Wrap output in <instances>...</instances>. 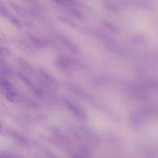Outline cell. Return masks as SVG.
<instances>
[{
	"label": "cell",
	"instance_id": "1",
	"mask_svg": "<svg viewBox=\"0 0 158 158\" xmlns=\"http://www.w3.org/2000/svg\"><path fill=\"white\" fill-rule=\"evenodd\" d=\"M54 65L59 70L62 72H68L76 67L78 64L75 60L71 57L66 56H59L56 59Z\"/></svg>",
	"mask_w": 158,
	"mask_h": 158
},
{
	"label": "cell",
	"instance_id": "2",
	"mask_svg": "<svg viewBox=\"0 0 158 158\" xmlns=\"http://www.w3.org/2000/svg\"><path fill=\"white\" fill-rule=\"evenodd\" d=\"M56 38L61 44H62L64 46H65L71 52L75 54L80 53V49L78 46L69 37L62 34L57 33L56 34Z\"/></svg>",
	"mask_w": 158,
	"mask_h": 158
},
{
	"label": "cell",
	"instance_id": "3",
	"mask_svg": "<svg viewBox=\"0 0 158 158\" xmlns=\"http://www.w3.org/2000/svg\"><path fill=\"white\" fill-rule=\"evenodd\" d=\"M64 104L67 109L75 117L81 120L86 119V115L85 111L78 105L70 101H65Z\"/></svg>",
	"mask_w": 158,
	"mask_h": 158
},
{
	"label": "cell",
	"instance_id": "4",
	"mask_svg": "<svg viewBox=\"0 0 158 158\" xmlns=\"http://www.w3.org/2000/svg\"><path fill=\"white\" fill-rule=\"evenodd\" d=\"M11 41L13 42L17 46L21 48L23 51L28 52H33V45L28 40L21 38L19 37H12L11 38Z\"/></svg>",
	"mask_w": 158,
	"mask_h": 158
},
{
	"label": "cell",
	"instance_id": "5",
	"mask_svg": "<svg viewBox=\"0 0 158 158\" xmlns=\"http://www.w3.org/2000/svg\"><path fill=\"white\" fill-rule=\"evenodd\" d=\"M38 72L40 76L48 83L51 84L52 85H56L57 84V81L55 79V78L46 70L39 68L38 69Z\"/></svg>",
	"mask_w": 158,
	"mask_h": 158
},
{
	"label": "cell",
	"instance_id": "6",
	"mask_svg": "<svg viewBox=\"0 0 158 158\" xmlns=\"http://www.w3.org/2000/svg\"><path fill=\"white\" fill-rule=\"evenodd\" d=\"M59 7L61 10H62L63 12L67 13L74 17H76L77 19H83L84 18L83 14L80 10H79L77 7H74V6H65V7L59 6Z\"/></svg>",
	"mask_w": 158,
	"mask_h": 158
},
{
	"label": "cell",
	"instance_id": "7",
	"mask_svg": "<svg viewBox=\"0 0 158 158\" xmlns=\"http://www.w3.org/2000/svg\"><path fill=\"white\" fill-rule=\"evenodd\" d=\"M27 37L33 46L38 48H46L44 40H42L38 36H37L33 34L27 33Z\"/></svg>",
	"mask_w": 158,
	"mask_h": 158
},
{
	"label": "cell",
	"instance_id": "8",
	"mask_svg": "<svg viewBox=\"0 0 158 158\" xmlns=\"http://www.w3.org/2000/svg\"><path fill=\"white\" fill-rule=\"evenodd\" d=\"M19 78L22 80V81L36 94H40L41 91L40 89L31 81V80L26 75L23 73H19Z\"/></svg>",
	"mask_w": 158,
	"mask_h": 158
},
{
	"label": "cell",
	"instance_id": "9",
	"mask_svg": "<svg viewBox=\"0 0 158 158\" xmlns=\"http://www.w3.org/2000/svg\"><path fill=\"white\" fill-rule=\"evenodd\" d=\"M8 3L9 4V6L19 15L23 16V17H27L28 15H29L28 14H30V12L27 10V9H25V8H23V7H22L21 6H20L19 4H17V2H14L12 0H9Z\"/></svg>",
	"mask_w": 158,
	"mask_h": 158
},
{
	"label": "cell",
	"instance_id": "10",
	"mask_svg": "<svg viewBox=\"0 0 158 158\" xmlns=\"http://www.w3.org/2000/svg\"><path fill=\"white\" fill-rule=\"evenodd\" d=\"M57 19L61 23H62L64 24H65L66 25H68L70 27L73 28L79 31L80 27L78 25V23H77L75 21L72 20L70 18H69L68 17H66V16H64V15H58L57 17Z\"/></svg>",
	"mask_w": 158,
	"mask_h": 158
},
{
	"label": "cell",
	"instance_id": "11",
	"mask_svg": "<svg viewBox=\"0 0 158 158\" xmlns=\"http://www.w3.org/2000/svg\"><path fill=\"white\" fill-rule=\"evenodd\" d=\"M72 158H89V150L82 147L78 149V151H74L71 154Z\"/></svg>",
	"mask_w": 158,
	"mask_h": 158
},
{
	"label": "cell",
	"instance_id": "12",
	"mask_svg": "<svg viewBox=\"0 0 158 158\" xmlns=\"http://www.w3.org/2000/svg\"><path fill=\"white\" fill-rule=\"evenodd\" d=\"M56 5L60 7L65 6H74L78 7L79 2L78 0H53Z\"/></svg>",
	"mask_w": 158,
	"mask_h": 158
},
{
	"label": "cell",
	"instance_id": "13",
	"mask_svg": "<svg viewBox=\"0 0 158 158\" xmlns=\"http://www.w3.org/2000/svg\"><path fill=\"white\" fill-rule=\"evenodd\" d=\"M17 61L19 65L22 67V68L28 73H34V70L30 64L23 58L19 57L17 58Z\"/></svg>",
	"mask_w": 158,
	"mask_h": 158
},
{
	"label": "cell",
	"instance_id": "14",
	"mask_svg": "<svg viewBox=\"0 0 158 158\" xmlns=\"http://www.w3.org/2000/svg\"><path fill=\"white\" fill-rule=\"evenodd\" d=\"M0 88L6 92L13 89V86L8 79L0 77Z\"/></svg>",
	"mask_w": 158,
	"mask_h": 158
},
{
	"label": "cell",
	"instance_id": "15",
	"mask_svg": "<svg viewBox=\"0 0 158 158\" xmlns=\"http://www.w3.org/2000/svg\"><path fill=\"white\" fill-rule=\"evenodd\" d=\"M12 135L14 137V138L20 144L23 145H28V140L23 135H22L20 133L17 132V131H13L12 132Z\"/></svg>",
	"mask_w": 158,
	"mask_h": 158
},
{
	"label": "cell",
	"instance_id": "16",
	"mask_svg": "<svg viewBox=\"0 0 158 158\" xmlns=\"http://www.w3.org/2000/svg\"><path fill=\"white\" fill-rule=\"evenodd\" d=\"M23 102L25 103V104L27 106H28V107L32 108V109H38L40 107V105L38 102L35 101L33 99L28 98H24Z\"/></svg>",
	"mask_w": 158,
	"mask_h": 158
},
{
	"label": "cell",
	"instance_id": "17",
	"mask_svg": "<svg viewBox=\"0 0 158 158\" xmlns=\"http://www.w3.org/2000/svg\"><path fill=\"white\" fill-rule=\"evenodd\" d=\"M8 20H9V22H10L12 25H13L14 26H15V27L19 28H22V27H23L22 23L21 21H20L18 18H17L15 16L10 15L8 17Z\"/></svg>",
	"mask_w": 158,
	"mask_h": 158
},
{
	"label": "cell",
	"instance_id": "18",
	"mask_svg": "<svg viewBox=\"0 0 158 158\" xmlns=\"http://www.w3.org/2000/svg\"><path fill=\"white\" fill-rule=\"evenodd\" d=\"M36 146L40 149L42 150V151H43L49 158H57V157L56 156V155L52 152L51 151L49 148L41 145V144H40L38 143L36 144Z\"/></svg>",
	"mask_w": 158,
	"mask_h": 158
},
{
	"label": "cell",
	"instance_id": "19",
	"mask_svg": "<svg viewBox=\"0 0 158 158\" xmlns=\"http://www.w3.org/2000/svg\"><path fill=\"white\" fill-rule=\"evenodd\" d=\"M44 41L46 48H50L56 49H60V46L57 43H56V42L55 41L47 39V40H44Z\"/></svg>",
	"mask_w": 158,
	"mask_h": 158
},
{
	"label": "cell",
	"instance_id": "20",
	"mask_svg": "<svg viewBox=\"0 0 158 158\" xmlns=\"http://www.w3.org/2000/svg\"><path fill=\"white\" fill-rule=\"evenodd\" d=\"M0 56L3 57H9L10 56V51L5 46L0 44Z\"/></svg>",
	"mask_w": 158,
	"mask_h": 158
},
{
	"label": "cell",
	"instance_id": "21",
	"mask_svg": "<svg viewBox=\"0 0 158 158\" xmlns=\"http://www.w3.org/2000/svg\"><path fill=\"white\" fill-rule=\"evenodd\" d=\"M10 15L6 5H0V16L3 18H8Z\"/></svg>",
	"mask_w": 158,
	"mask_h": 158
},
{
	"label": "cell",
	"instance_id": "22",
	"mask_svg": "<svg viewBox=\"0 0 158 158\" xmlns=\"http://www.w3.org/2000/svg\"><path fill=\"white\" fill-rule=\"evenodd\" d=\"M15 97V94L13 89L6 92V98L9 101L13 102L14 101Z\"/></svg>",
	"mask_w": 158,
	"mask_h": 158
},
{
	"label": "cell",
	"instance_id": "23",
	"mask_svg": "<svg viewBox=\"0 0 158 158\" xmlns=\"http://www.w3.org/2000/svg\"><path fill=\"white\" fill-rule=\"evenodd\" d=\"M0 41L1 42H7V38L5 34L0 29Z\"/></svg>",
	"mask_w": 158,
	"mask_h": 158
},
{
	"label": "cell",
	"instance_id": "24",
	"mask_svg": "<svg viewBox=\"0 0 158 158\" xmlns=\"http://www.w3.org/2000/svg\"><path fill=\"white\" fill-rule=\"evenodd\" d=\"M2 131H3V128H2V127L1 124L0 123V134H2Z\"/></svg>",
	"mask_w": 158,
	"mask_h": 158
},
{
	"label": "cell",
	"instance_id": "25",
	"mask_svg": "<svg viewBox=\"0 0 158 158\" xmlns=\"http://www.w3.org/2000/svg\"><path fill=\"white\" fill-rule=\"evenodd\" d=\"M0 5H5V3L2 0H0Z\"/></svg>",
	"mask_w": 158,
	"mask_h": 158
},
{
	"label": "cell",
	"instance_id": "26",
	"mask_svg": "<svg viewBox=\"0 0 158 158\" xmlns=\"http://www.w3.org/2000/svg\"><path fill=\"white\" fill-rule=\"evenodd\" d=\"M0 158H6V157L5 156H3L1 154H0Z\"/></svg>",
	"mask_w": 158,
	"mask_h": 158
},
{
	"label": "cell",
	"instance_id": "27",
	"mask_svg": "<svg viewBox=\"0 0 158 158\" xmlns=\"http://www.w3.org/2000/svg\"><path fill=\"white\" fill-rule=\"evenodd\" d=\"M28 1H31V0H28Z\"/></svg>",
	"mask_w": 158,
	"mask_h": 158
},
{
	"label": "cell",
	"instance_id": "28",
	"mask_svg": "<svg viewBox=\"0 0 158 158\" xmlns=\"http://www.w3.org/2000/svg\"><path fill=\"white\" fill-rule=\"evenodd\" d=\"M2 57V56H0V57Z\"/></svg>",
	"mask_w": 158,
	"mask_h": 158
}]
</instances>
